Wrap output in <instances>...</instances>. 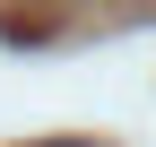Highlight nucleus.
I'll list each match as a JSON object with an SVG mask.
<instances>
[{
    "instance_id": "1",
    "label": "nucleus",
    "mask_w": 156,
    "mask_h": 147,
    "mask_svg": "<svg viewBox=\"0 0 156 147\" xmlns=\"http://www.w3.org/2000/svg\"><path fill=\"white\" fill-rule=\"evenodd\" d=\"M44 147H104V138H44Z\"/></svg>"
}]
</instances>
